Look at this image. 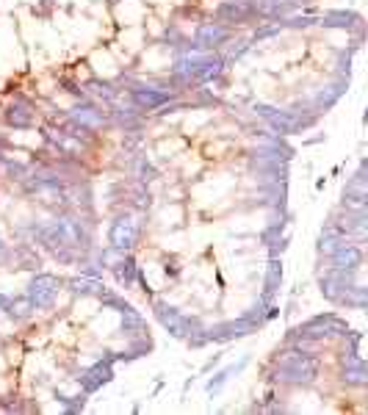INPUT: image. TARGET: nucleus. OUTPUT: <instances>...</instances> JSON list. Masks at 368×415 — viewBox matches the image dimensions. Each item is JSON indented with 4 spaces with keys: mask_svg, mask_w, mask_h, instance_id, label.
I'll return each instance as SVG.
<instances>
[{
    "mask_svg": "<svg viewBox=\"0 0 368 415\" xmlns=\"http://www.w3.org/2000/svg\"><path fill=\"white\" fill-rule=\"evenodd\" d=\"M277 374H280V379H285V382H310L313 376H316V360H310L307 354H288L283 363H280V368H277Z\"/></svg>",
    "mask_w": 368,
    "mask_h": 415,
    "instance_id": "1",
    "label": "nucleus"
},
{
    "mask_svg": "<svg viewBox=\"0 0 368 415\" xmlns=\"http://www.w3.org/2000/svg\"><path fill=\"white\" fill-rule=\"evenodd\" d=\"M56 294H59V280H56V277L42 274V277H37V280L31 283L28 299H31V305H34V307H48V305L56 299Z\"/></svg>",
    "mask_w": 368,
    "mask_h": 415,
    "instance_id": "2",
    "label": "nucleus"
},
{
    "mask_svg": "<svg viewBox=\"0 0 368 415\" xmlns=\"http://www.w3.org/2000/svg\"><path fill=\"white\" fill-rule=\"evenodd\" d=\"M360 250L357 247H349V244H340L335 252H332V263L338 272H354L360 266Z\"/></svg>",
    "mask_w": 368,
    "mask_h": 415,
    "instance_id": "3",
    "label": "nucleus"
},
{
    "mask_svg": "<svg viewBox=\"0 0 368 415\" xmlns=\"http://www.w3.org/2000/svg\"><path fill=\"white\" fill-rule=\"evenodd\" d=\"M133 241H136V227H133V222H130V219H119V222L114 225V230H111V244H114L116 250H127V247H133Z\"/></svg>",
    "mask_w": 368,
    "mask_h": 415,
    "instance_id": "4",
    "label": "nucleus"
},
{
    "mask_svg": "<svg viewBox=\"0 0 368 415\" xmlns=\"http://www.w3.org/2000/svg\"><path fill=\"white\" fill-rule=\"evenodd\" d=\"M158 316H161V321H163V327H169V332L172 335H186L189 332V324H186V318H183L177 310H172V307H158Z\"/></svg>",
    "mask_w": 368,
    "mask_h": 415,
    "instance_id": "5",
    "label": "nucleus"
},
{
    "mask_svg": "<svg viewBox=\"0 0 368 415\" xmlns=\"http://www.w3.org/2000/svg\"><path fill=\"white\" fill-rule=\"evenodd\" d=\"M108 379H111V368H108V365H97V368H92V371L86 374L83 385H86V390H94V387H100V385L108 382Z\"/></svg>",
    "mask_w": 368,
    "mask_h": 415,
    "instance_id": "6",
    "label": "nucleus"
},
{
    "mask_svg": "<svg viewBox=\"0 0 368 415\" xmlns=\"http://www.w3.org/2000/svg\"><path fill=\"white\" fill-rule=\"evenodd\" d=\"M75 294H103V283L94 280V277H78L70 283Z\"/></svg>",
    "mask_w": 368,
    "mask_h": 415,
    "instance_id": "7",
    "label": "nucleus"
},
{
    "mask_svg": "<svg viewBox=\"0 0 368 415\" xmlns=\"http://www.w3.org/2000/svg\"><path fill=\"white\" fill-rule=\"evenodd\" d=\"M28 307H31V299H20V302H14V305H12V313H17V316H28Z\"/></svg>",
    "mask_w": 368,
    "mask_h": 415,
    "instance_id": "8",
    "label": "nucleus"
},
{
    "mask_svg": "<svg viewBox=\"0 0 368 415\" xmlns=\"http://www.w3.org/2000/svg\"><path fill=\"white\" fill-rule=\"evenodd\" d=\"M3 255H6V247H3V241H0V261H3Z\"/></svg>",
    "mask_w": 368,
    "mask_h": 415,
    "instance_id": "9",
    "label": "nucleus"
}]
</instances>
